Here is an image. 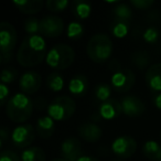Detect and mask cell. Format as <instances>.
I'll return each mask as SVG.
<instances>
[{
  "label": "cell",
  "mask_w": 161,
  "mask_h": 161,
  "mask_svg": "<svg viewBox=\"0 0 161 161\" xmlns=\"http://www.w3.org/2000/svg\"><path fill=\"white\" fill-rule=\"evenodd\" d=\"M160 139H161V132H160Z\"/></svg>",
  "instance_id": "44"
},
{
  "label": "cell",
  "mask_w": 161,
  "mask_h": 161,
  "mask_svg": "<svg viewBox=\"0 0 161 161\" xmlns=\"http://www.w3.org/2000/svg\"><path fill=\"white\" fill-rule=\"evenodd\" d=\"M21 161H45V152L40 147L27 148L22 152Z\"/></svg>",
  "instance_id": "22"
},
{
  "label": "cell",
  "mask_w": 161,
  "mask_h": 161,
  "mask_svg": "<svg viewBox=\"0 0 161 161\" xmlns=\"http://www.w3.org/2000/svg\"><path fill=\"white\" fill-rule=\"evenodd\" d=\"M84 34V28L80 22L73 21L67 25V36L72 40H77Z\"/></svg>",
  "instance_id": "28"
},
{
  "label": "cell",
  "mask_w": 161,
  "mask_h": 161,
  "mask_svg": "<svg viewBox=\"0 0 161 161\" xmlns=\"http://www.w3.org/2000/svg\"><path fill=\"white\" fill-rule=\"evenodd\" d=\"M47 85L53 92H58L64 86V78L58 72H52L47 78Z\"/></svg>",
  "instance_id": "25"
},
{
  "label": "cell",
  "mask_w": 161,
  "mask_h": 161,
  "mask_svg": "<svg viewBox=\"0 0 161 161\" xmlns=\"http://www.w3.org/2000/svg\"><path fill=\"white\" fill-rule=\"evenodd\" d=\"M18 77V71L14 67H6L1 72V83L3 84H11Z\"/></svg>",
  "instance_id": "30"
},
{
  "label": "cell",
  "mask_w": 161,
  "mask_h": 161,
  "mask_svg": "<svg viewBox=\"0 0 161 161\" xmlns=\"http://www.w3.org/2000/svg\"><path fill=\"white\" fill-rule=\"evenodd\" d=\"M71 10L75 18L84 20L90 17L92 7H91L90 3H86L83 0H75L71 3Z\"/></svg>",
  "instance_id": "20"
},
{
  "label": "cell",
  "mask_w": 161,
  "mask_h": 161,
  "mask_svg": "<svg viewBox=\"0 0 161 161\" xmlns=\"http://www.w3.org/2000/svg\"><path fill=\"white\" fill-rule=\"evenodd\" d=\"M25 31L30 36H36V33H40V21L38 18H28L25 21Z\"/></svg>",
  "instance_id": "29"
},
{
  "label": "cell",
  "mask_w": 161,
  "mask_h": 161,
  "mask_svg": "<svg viewBox=\"0 0 161 161\" xmlns=\"http://www.w3.org/2000/svg\"><path fill=\"white\" fill-rule=\"evenodd\" d=\"M52 161H66L65 159H54V160H52Z\"/></svg>",
  "instance_id": "42"
},
{
  "label": "cell",
  "mask_w": 161,
  "mask_h": 161,
  "mask_svg": "<svg viewBox=\"0 0 161 161\" xmlns=\"http://www.w3.org/2000/svg\"><path fill=\"white\" fill-rule=\"evenodd\" d=\"M113 52V42L109 36L97 33L90 39L86 47L88 58L95 63H104L109 58Z\"/></svg>",
  "instance_id": "3"
},
{
  "label": "cell",
  "mask_w": 161,
  "mask_h": 161,
  "mask_svg": "<svg viewBox=\"0 0 161 161\" xmlns=\"http://www.w3.org/2000/svg\"><path fill=\"white\" fill-rule=\"evenodd\" d=\"M108 67H109L110 71H113L114 73H116V72H118V71H120V69H123V67H121V64L117 60H113L112 62L109 63Z\"/></svg>",
  "instance_id": "38"
},
{
  "label": "cell",
  "mask_w": 161,
  "mask_h": 161,
  "mask_svg": "<svg viewBox=\"0 0 161 161\" xmlns=\"http://www.w3.org/2000/svg\"><path fill=\"white\" fill-rule=\"evenodd\" d=\"M120 103L123 106V113L128 117H139L146 110L145 103L137 96H125Z\"/></svg>",
  "instance_id": "13"
},
{
  "label": "cell",
  "mask_w": 161,
  "mask_h": 161,
  "mask_svg": "<svg viewBox=\"0 0 161 161\" xmlns=\"http://www.w3.org/2000/svg\"><path fill=\"white\" fill-rule=\"evenodd\" d=\"M142 38L147 43H150V44L156 43L159 40V38H160V31H159V29H157L154 27H149L145 30Z\"/></svg>",
  "instance_id": "32"
},
{
  "label": "cell",
  "mask_w": 161,
  "mask_h": 161,
  "mask_svg": "<svg viewBox=\"0 0 161 161\" xmlns=\"http://www.w3.org/2000/svg\"><path fill=\"white\" fill-rule=\"evenodd\" d=\"M88 86H90L88 78L83 74H77L74 77H72L71 80H69V91L74 96L80 97L87 92Z\"/></svg>",
  "instance_id": "17"
},
{
  "label": "cell",
  "mask_w": 161,
  "mask_h": 161,
  "mask_svg": "<svg viewBox=\"0 0 161 161\" xmlns=\"http://www.w3.org/2000/svg\"><path fill=\"white\" fill-rule=\"evenodd\" d=\"M8 140H9V131L6 127H3L0 129V147L3 148Z\"/></svg>",
  "instance_id": "37"
},
{
  "label": "cell",
  "mask_w": 161,
  "mask_h": 161,
  "mask_svg": "<svg viewBox=\"0 0 161 161\" xmlns=\"http://www.w3.org/2000/svg\"><path fill=\"white\" fill-rule=\"evenodd\" d=\"M36 131L34 128L29 124H23L14 129L11 134V140L18 148H27L33 142Z\"/></svg>",
  "instance_id": "9"
},
{
  "label": "cell",
  "mask_w": 161,
  "mask_h": 161,
  "mask_svg": "<svg viewBox=\"0 0 161 161\" xmlns=\"http://www.w3.org/2000/svg\"><path fill=\"white\" fill-rule=\"evenodd\" d=\"M112 150L119 158H129L137 150V142L130 136H120L112 143Z\"/></svg>",
  "instance_id": "10"
},
{
  "label": "cell",
  "mask_w": 161,
  "mask_h": 161,
  "mask_svg": "<svg viewBox=\"0 0 161 161\" xmlns=\"http://www.w3.org/2000/svg\"><path fill=\"white\" fill-rule=\"evenodd\" d=\"M0 161H21V158L12 150H3L0 154Z\"/></svg>",
  "instance_id": "34"
},
{
  "label": "cell",
  "mask_w": 161,
  "mask_h": 161,
  "mask_svg": "<svg viewBox=\"0 0 161 161\" xmlns=\"http://www.w3.org/2000/svg\"><path fill=\"white\" fill-rule=\"evenodd\" d=\"M41 84H42V77L38 72L34 71L25 72L19 80L20 90L25 95H31L36 93L41 87Z\"/></svg>",
  "instance_id": "12"
},
{
  "label": "cell",
  "mask_w": 161,
  "mask_h": 161,
  "mask_svg": "<svg viewBox=\"0 0 161 161\" xmlns=\"http://www.w3.org/2000/svg\"><path fill=\"white\" fill-rule=\"evenodd\" d=\"M91 118H92V120H93V123H95L96 124L97 121H99L102 119V116L99 115V113H94V114L91 116Z\"/></svg>",
  "instance_id": "41"
},
{
  "label": "cell",
  "mask_w": 161,
  "mask_h": 161,
  "mask_svg": "<svg viewBox=\"0 0 161 161\" xmlns=\"http://www.w3.org/2000/svg\"><path fill=\"white\" fill-rule=\"evenodd\" d=\"M69 1L67 0H47L45 3L47 8L50 11L53 12H61L63 10H65L69 7Z\"/></svg>",
  "instance_id": "31"
},
{
  "label": "cell",
  "mask_w": 161,
  "mask_h": 161,
  "mask_svg": "<svg viewBox=\"0 0 161 161\" xmlns=\"http://www.w3.org/2000/svg\"><path fill=\"white\" fill-rule=\"evenodd\" d=\"M61 154L66 161H77L83 157L82 143L76 137H69L61 145Z\"/></svg>",
  "instance_id": "11"
},
{
  "label": "cell",
  "mask_w": 161,
  "mask_h": 161,
  "mask_svg": "<svg viewBox=\"0 0 161 161\" xmlns=\"http://www.w3.org/2000/svg\"><path fill=\"white\" fill-rule=\"evenodd\" d=\"M36 134L41 138L47 139L54 134L55 130V123L54 119L50 116H42L36 121Z\"/></svg>",
  "instance_id": "19"
},
{
  "label": "cell",
  "mask_w": 161,
  "mask_h": 161,
  "mask_svg": "<svg viewBox=\"0 0 161 161\" xmlns=\"http://www.w3.org/2000/svg\"><path fill=\"white\" fill-rule=\"evenodd\" d=\"M17 44V31L9 22L0 23V51L1 64L10 62L14 55V50Z\"/></svg>",
  "instance_id": "5"
},
{
  "label": "cell",
  "mask_w": 161,
  "mask_h": 161,
  "mask_svg": "<svg viewBox=\"0 0 161 161\" xmlns=\"http://www.w3.org/2000/svg\"><path fill=\"white\" fill-rule=\"evenodd\" d=\"M136 83V75L130 69H123L113 73L112 87L118 93H126L134 87Z\"/></svg>",
  "instance_id": "7"
},
{
  "label": "cell",
  "mask_w": 161,
  "mask_h": 161,
  "mask_svg": "<svg viewBox=\"0 0 161 161\" xmlns=\"http://www.w3.org/2000/svg\"><path fill=\"white\" fill-rule=\"evenodd\" d=\"M102 129L97 124L93 121L83 123L78 127V135L83 140L87 142H96L102 137Z\"/></svg>",
  "instance_id": "15"
},
{
  "label": "cell",
  "mask_w": 161,
  "mask_h": 161,
  "mask_svg": "<svg viewBox=\"0 0 161 161\" xmlns=\"http://www.w3.org/2000/svg\"><path fill=\"white\" fill-rule=\"evenodd\" d=\"M64 31V22L58 16H47L40 20V34L47 38H58Z\"/></svg>",
  "instance_id": "8"
},
{
  "label": "cell",
  "mask_w": 161,
  "mask_h": 161,
  "mask_svg": "<svg viewBox=\"0 0 161 161\" xmlns=\"http://www.w3.org/2000/svg\"><path fill=\"white\" fill-rule=\"evenodd\" d=\"M110 94H112V86L105 83L98 84L94 90L95 98H96L97 101L102 102V103L108 101L110 97Z\"/></svg>",
  "instance_id": "27"
},
{
  "label": "cell",
  "mask_w": 161,
  "mask_h": 161,
  "mask_svg": "<svg viewBox=\"0 0 161 161\" xmlns=\"http://www.w3.org/2000/svg\"><path fill=\"white\" fill-rule=\"evenodd\" d=\"M129 27H130L129 21L114 19L113 22L110 23V31H112L113 36L120 39L127 36L128 31H129Z\"/></svg>",
  "instance_id": "23"
},
{
  "label": "cell",
  "mask_w": 161,
  "mask_h": 161,
  "mask_svg": "<svg viewBox=\"0 0 161 161\" xmlns=\"http://www.w3.org/2000/svg\"><path fill=\"white\" fill-rule=\"evenodd\" d=\"M113 14L114 19H119V20H125L131 22L132 19V9L129 5L126 3H119L113 9Z\"/></svg>",
  "instance_id": "24"
},
{
  "label": "cell",
  "mask_w": 161,
  "mask_h": 161,
  "mask_svg": "<svg viewBox=\"0 0 161 161\" xmlns=\"http://www.w3.org/2000/svg\"><path fill=\"white\" fill-rule=\"evenodd\" d=\"M146 84L150 90L161 92V63L150 65L146 72Z\"/></svg>",
  "instance_id": "16"
},
{
  "label": "cell",
  "mask_w": 161,
  "mask_h": 161,
  "mask_svg": "<svg viewBox=\"0 0 161 161\" xmlns=\"http://www.w3.org/2000/svg\"><path fill=\"white\" fill-rule=\"evenodd\" d=\"M76 110V103L72 97L63 95L52 102L47 108V114L54 120H66L71 118Z\"/></svg>",
  "instance_id": "6"
},
{
  "label": "cell",
  "mask_w": 161,
  "mask_h": 161,
  "mask_svg": "<svg viewBox=\"0 0 161 161\" xmlns=\"http://www.w3.org/2000/svg\"><path fill=\"white\" fill-rule=\"evenodd\" d=\"M98 113L102 116V118L110 120V119L117 118L120 116L123 113V106H121L120 102H118L117 99L109 98L108 101L101 104L98 108Z\"/></svg>",
  "instance_id": "14"
},
{
  "label": "cell",
  "mask_w": 161,
  "mask_h": 161,
  "mask_svg": "<svg viewBox=\"0 0 161 161\" xmlns=\"http://www.w3.org/2000/svg\"><path fill=\"white\" fill-rule=\"evenodd\" d=\"M151 60L150 55L148 54V52L146 51H136L132 53L131 55V61L138 69H145L146 67L149 65V62Z\"/></svg>",
  "instance_id": "26"
},
{
  "label": "cell",
  "mask_w": 161,
  "mask_h": 161,
  "mask_svg": "<svg viewBox=\"0 0 161 161\" xmlns=\"http://www.w3.org/2000/svg\"><path fill=\"white\" fill-rule=\"evenodd\" d=\"M14 5L22 14H34L41 11L44 3L42 0H14Z\"/></svg>",
  "instance_id": "18"
},
{
  "label": "cell",
  "mask_w": 161,
  "mask_h": 161,
  "mask_svg": "<svg viewBox=\"0 0 161 161\" xmlns=\"http://www.w3.org/2000/svg\"><path fill=\"white\" fill-rule=\"evenodd\" d=\"M130 5L138 10H147L154 5L153 0H131Z\"/></svg>",
  "instance_id": "33"
},
{
  "label": "cell",
  "mask_w": 161,
  "mask_h": 161,
  "mask_svg": "<svg viewBox=\"0 0 161 161\" xmlns=\"http://www.w3.org/2000/svg\"><path fill=\"white\" fill-rule=\"evenodd\" d=\"M77 161H99L97 158H95V157H91V156H83L80 157V159H78Z\"/></svg>",
  "instance_id": "40"
},
{
  "label": "cell",
  "mask_w": 161,
  "mask_h": 161,
  "mask_svg": "<svg viewBox=\"0 0 161 161\" xmlns=\"http://www.w3.org/2000/svg\"><path fill=\"white\" fill-rule=\"evenodd\" d=\"M153 103L156 105V107L161 110V93H158L157 95H154Z\"/></svg>",
  "instance_id": "39"
},
{
  "label": "cell",
  "mask_w": 161,
  "mask_h": 161,
  "mask_svg": "<svg viewBox=\"0 0 161 161\" xmlns=\"http://www.w3.org/2000/svg\"><path fill=\"white\" fill-rule=\"evenodd\" d=\"M74 60H75V51L71 45L65 44V43L54 45L47 52V58H45L47 65L58 71L69 67L73 64Z\"/></svg>",
  "instance_id": "4"
},
{
  "label": "cell",
  "mask_w": 161,
  "mask_h": 161,
  "mask_svg": "<svg viewBox=\"0 0 161 161\" xmlns=\"http://www.w3.org/2000/svg\"><path fill=\"white\" fill-rule=\"evenodd\" d=\"M33 102L23 93L12 96L6 105L8 118L14 123H25L31 117L33 112Z\"/></svg>",
  "instance_id": "2"
},
{
  "label": "cell",
  "mask_w": 161,
  "mask_h": 161,
  "mask_svg": "<svg viewBox=\"0 0 161 161\" xmlns=\"http://www.w3.org/2000/svg\"><path fill=\"white\" fill-rule=\"evenodd\" d=\"M8 96H9V88L7 87L6 84H0V102H1V105H5L6 101H7Z\"/></svg>",
  "instance_id": "36"
},
{
  "label": "cell",
  "mask_w": 161,
  "mask_h": 161,
  "mask_svg": "<svg viewBox=\"0 0 161 161\" xmlns=\"http://www.w3.org/2000/svg\"><path fill=\"white\" fill-rule=\"evenodd\" d=\"M142 152L151 161H161V146L157 141H147L142 147Z\"/></svg>",
  "instance_id": "21"
},
{
  "label": "cell",
  "mask_w": 161,
  "mask_h": 161,
  "mask_svg": "<svg viewBox=\"0 0 161 161\" xmlns=\"http://www.w3.org/2000/svg\"><path fill=\"white\" fill-rule=\"evenodd\" d=\"M47 43L41 36L25 38L17 53V60L23 67H33L47 58Z\"/></svg>",
  "instance_id": "1"
},
{
  "label": "cell",
  "mask_w": 161,
  "mask_h": 161,
  "mask_svg": "<svg viewBox=\"0 0 161 161\" xmlns=\"http://www.w3.org/2000/svg\"><path fill=\"white\" fill-rule=\"evenodd\" d=\"M112 161H124V160H112Z\"/></svg>",
  "instance_id": "43"
},
{
  "label": "cell",
  "mask_w": 161,
  "mask_h": 161,
  "mask_svg": "<svg viewBox=\"0 0 161 161\" xmlns=\"http://www.w3.org/2000/svg\"><path fill=\"white\" fill-rule=\"evenodd\" d=\"M33 105L38 110H43V109H45V108H47V109L49 108V105H47V99L43 98V97H41V96L36 97V98L34 99Z\"/></svg>",
  "instance_id": "35"
}]
</instances>
